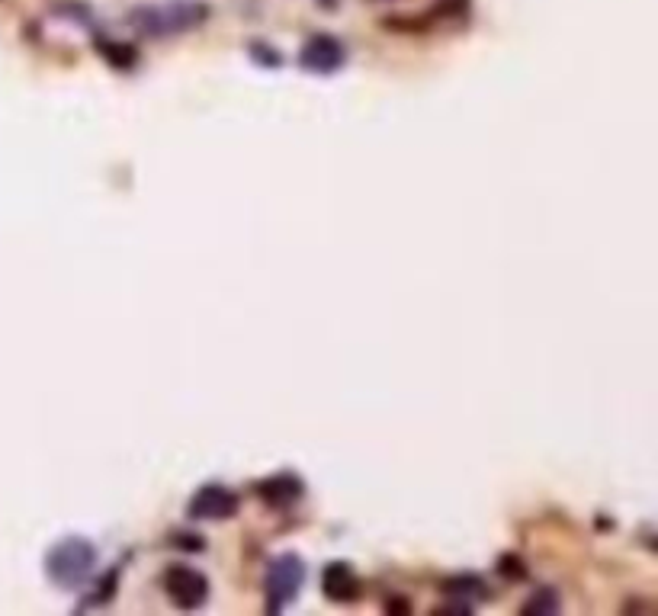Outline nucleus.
<instances>
[{
    "instance_id": "nucleus-1",
    "label": "nucleus",
    "mask_w": 658,
    "mask_h": 616,
    "mask_svg": "<svg viewBox=\"0 0 658 616\" xmlns=\"http://www.w3.org/2000/svg\"><path fill=\"white\" fill-rule=\"evenodd\" d=\"M97 565V549L87 543V539L81 536H71L65 539V543H58L49 559H45V572H49V578L55 584H65V588H71V584H81L90 572H94Z\"/></svg>"
},
{
    "instance_id": "nucleus-2",
    "label": "nucleus",
    "mask_w": 658,
    "mask_h": 616,
    "mask_svg": "<svg viewBox=\"0 0 658 616\" xmlns=\"http://www.w3.org/2000/svg\"><path fill=\"white\" fill-rule=\"evenodd\" d=\"M164 591L180 610H196V607H203V600L209 597V581L196 572V568L177 565L164 575Z\"/></svg>"
},
{
    "instance_id": "nucleus-3",
    "label": "nucleus",
    "mask_w": 658,
    "mask_h": 616,
    "mask_svg": "<svg viewBox=\"0 0 658 616\" xmlns=\"http://www.w3.org/2000/svg\"><path fill=\"white\" fill-rule=\"evenodd\" d=\"M302 578H305L302 559H296V556H280L277 562H273V565H270V575H267L270 607H273V610H283L289 600L296 597V591L302 588Z\"/></svg>"
},
{
    "instance_id": "nucleus-4",
    "label": "nucleus",
    "mask_w": 658,
    "mask_h": 616,
    "mask_svg": "<svg viewBox=\"0 0 658 616\" xmlns=\"http://www.w3.org/2000/svg\"><path fill=\"white\" fill-rule=\"evenodd\" d=\"M190 517L193 520H219V517H232L238 511V495L225 485H206L193 495L190 501Z\"/></svg>"
},
{
    "instance_id": "nucleus-5",
    "label": "nucleus",
    "mask_w": 658,
    "mask_h": 616,
    "mask_svg": "<svg viewBox=\"0 0 658 616\" xmlns=\"http://www.w3.org/2000/svg\"><path fill=\"white\" fill-rule=\"evenodd\" d=\"M142 29L148 33H177V29H190L203 20V7H151L139 13Z\"/></svg>"
},
{
    "instance_id": "nucleus-6",
    "label": "nucleus",
    "mask_w": 658,
    "mask_h": 616,
    "mask_svg": "<svg viewBox=\"0 0 658 616\" xmlns=\"http://www.w3.org/2000/svg\"><path fill=\"white\" fill-rule=\"evenodd\" d=\"M299 61H302V68H309L315 74H331L344 65V49H341V42L331 36H312L305 42Z\"/></svg>"
},
{
    "instance_id": "nucleus-7",
    "label": "nucleus",
    "mask_w": 658,
    "mask_h": 616,
    "mask_svg": "<svg viewBox=\"0 0 658 616\" xmlns=\"http://www.w3.org/2000/svg\"><path fill=\"white\" fill-rule=\"evenodd\" d=\"M321 584H325V594L331 600H350L360 591L357 575L350 572V565H344V562H331L325 568V575H321Z\"/></svg>"
},
{
    "instance_id": "nucleus-8",
    "label": "nucleus",
    "mask_w": 658,
    "mask_h": 616,
    "mask_svg": "<svg viewBox=\"0 0 658 616\" xmlns=\"http://www.w3.org/2000/svg\"><path fill=\"white\" fill-rule=\"evenodd\" d=\"M260 495H264L270 504H293L302 495V482L293 479V475H277V479L260 485Z\"/></svg>"
},
{
    "instance_id": "nucleus-9",
    "label": "nucleus",
    "mask_w": 658,
    "mask_h": 616,
    "mask_svg": "<svg viewBox=\"0 0 658 616\" xmlns=\"http://www.w3.org/2000/svg\"><path fill=\"white\" fill-rule=\"evenodd\" d=\"M559 604H556V597H549V600H537V604H527L524 610L527 613H533V610H556Z\"/></svg>"
}]
</instances>
